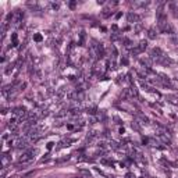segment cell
Returning a JSON list of instances; mask_svg holds the SVG:
<instances>
[{
	"instance_id": "cell-9",
	"label": "cell",
	"mask_w": 178,
	"mask_h": 178,
	"mask_svg": "<svg viewBox=\"0 0 178 178\" xmlns=\"http://www.w3.org/2000/svg\"><path fill=\"white\" fill-rule=\"evenodd\" d=\"M127 178H135V177H134L132 174H128V175H127Z\"/></svg>"
},
{
	"instance_id": "cell-5",
	"label": "cell",
	"mask_w": 178,
	"mask_h": 178,
	"mask_svg": "<svg viewBox=\"0 0 178 178\" xmlns=\"http://www.w3.org/2000/svg\"><path fill=\"white\" fill-rule=\"evenodd\" d=\"M156 36H157V32H156V29H154V28H150V29H149V38L154 39Z\"/></svg>"
},
{
	"instance_id": "cell-12",
	"label": "cell",
	"mask_w": 178,
	"mask_h": 178,
	"mask_svg": "<svg viewBox=\"0 0 178 178\" xmlns=\"http://www.w3.org/2000/svg\"><path fill=\"white\" fill-rule=\"evenodd\" d=\"M13 178H17V177H13Z\"/></svg>"
},
{
	"instance_id": "cell-11",
	"label": "cell",
	"mask_w": 178,
	"mask_h": 178,
	"mask_svg": "<svg viewBox=\"0 0 178 178\" xmlns=\"http://www.w3.org/2000/svg\"><path fill=\"white\" fill-rule=\"evenodd\" d=\"M177 78H178V73H177Z\"/></svg>"
},
{
	"instance_id": "cell-4",
	"label": "cell",
	"mask_w": 178,
	"mask_h": 178,
	"mask_svg": "<svg viewBox=\"0 0 178 178\" xmlns=\"http://www.w3.org/2000/svg\"><path fill=\"white\" fill-rule=\"evenodd\" d=\"M9 163H10V156L9 154H3L1 156V165H3V168H6Z\"/></svg>"
},
{
	"instance_id": "cell-7",
	"label": "cell",
	"mask_w": 178,
	"mask_h": 178,
	"mask_svg": "<svg viewBox=\"0 0 178 178\" xmlns=\"http://www.w3.org/2000/svg\"><path fill=\"white\" fill-rule=\"evenodd\" d=\"M71 142H74V139H67V140H63V142H61V146H68V143H71Z\"/></svg>"
},
{
	"instance_id": "cell-2",
	"label": "cell",
	"mask_w": 178,
	"mask_h": 178,
	"mask_svg": "<svg viewBox=\"0 0 178 178\" xmlns=\"http://www.w3.org/2000/svg\"><path fill=\"white\" fill-rule=\"evenodd\" d=\"M160 29L165 32V34H170V35H174V28L170 25V22H164V24H159Z\"/></svg>"
},
{
	"instance_id": "cell-6",
	"label": "cell",
	"mask_w": 178,
	"mask_h": 178,
	"mask_svg": "<svg viewBox=\"0 0 178 178\" xmlns=\"http://www.w3.org/2000/svg\"><path fill=\"white\" fill-rule=\"evenodd\" d=\"M146 45H148L146 42H140V43H139V46L136 47V49H138V51L140 53L142 50H145V49H146Z\"/></svg>"
},
{
	"instance_id": "cell-13",
	"label": "cell",
	"mask_w": 178,
	"mask_h": 178,
	"mask_svg": "<svg viewBox=\"0 0 178 178\" xmlns=\"http://www.w3.org/2000/svg\"><path fill=\"white\" fill-rule=\"evenodd\" d=\"M50 178H54V177H50Z\"/></svg>"
},
{
	"instance_id": "cell-8",
	"label": "cell",
	"mask_w": 178,
	"mask_h": 178,
	"mask_svg": "<svg viewBox=\"0 0 178 178\" xmlns=\"http://www.w3.org/2000/svg\"><path fill=\"white\" fill-rule=\"evenodd\" d=\"M132 128H135V129H138V131L140 129V128H139V125H138L136 123H132Z\"/></svg>"
},
{
	"instance_id": "cell-3",
	"label": "cell",
	"mask_w": 178,
	"mask_h": 178,
	"mask_svg": "<svg viewBox=\"0 0 178 178\" xmlns=\"http://www.w3.org/2000/svg\"><path fill=\"white\" fill-rule=\"evenodd\" d=\"M127 18H128V21H129V22H134V24L139 21V17H138L135 13H129L127 15Z\"/></svg>"
},
{
	"instance_id": "cell-10",
	"label": "cell",
	"mask_w": 178,
	"mask_h": 178,
	"mask_svg": "<svg viewBox=\"0 0 178 178\" xmlns=\"http://www.w3.org/2000/svg\"><path fill=\"white\" fill-rule=\"evenodd\" d=\"M75 178H82V177H75Z\"/></svg>"
},
{
	"instance_id": "cell-1",
	"label": "cell",
	"mask_w": 178,
	"mask_h": 178,
	"mask_svg": "<svg viewBox=\"0 0 178 178\" xmlns=\"http://www.w3.org/2000/svg\"><path fill=\"white\" fill-rule=\"evenodd\" d=\"M36 153H38V149H28V150L22 153V156L20 157V160H18V165L29 164V163L35 159V154H36Z\"/></svg>"
}]
</instances>
